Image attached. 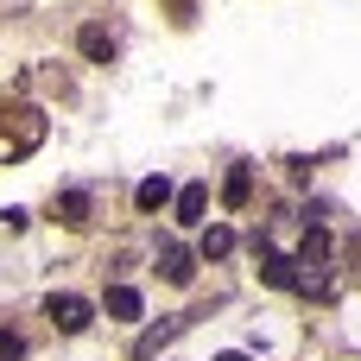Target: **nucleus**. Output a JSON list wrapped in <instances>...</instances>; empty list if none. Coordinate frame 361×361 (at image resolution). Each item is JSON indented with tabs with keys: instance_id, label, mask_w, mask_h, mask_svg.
<instances>
[{
	"instance_id": "6e6552de",
	"label": "nucleus",
	"mask_w": 361,
	"mask_h": 361,
	"mask_svg": "<svg viewBox=\"0 0 361 361\" xmlns=\"http://www.w3.org/2000/svg\"><path fill=\"white\" fill-rule=\"evenodd\" d=\"M51 209H57V222H63V228H82V222H89V190H63Z\"/></svg>"
},
{
	"instance_id": "f257e3e1",
	"label": "nucleus",
	"mask_w": 361,
	"mask_h": 361,
	"mask_svg": "<svg viewBox=\"0 0 361 361\" xmlns=\"http://www.w3.org/2000/svg\"><path fill=\"white\" fill-rule=\"evenodd\" d=\"M44 140V114L25 102H0V159H19Z\"/></svg>"
},
{
	"instance_id": "7ed1b4c3",
	"label": "nucleus",
	"mask_w": 361,
	"mask_h": 361,
	"mask_svg": "<svg viewBox=\"0 0 361 361\" xmlns=\"http://www.w3.org/2000/svg\"><path fill=\"white\" fill-rule=\"evenodd\" d=\"M159 279H165V286H190V279H197V254L178 247V241H165V247H159Z\"/></svg>"
},
{
	"instance_id": "9b49d317",
	"label": "nucleus",
	"mask_w": 361,
	"mask_h": 361,
	"mask_svg": "<svg viewBox=\"0 0 361 361\" xmlns=\"http://www.w3.org/2000/svg\"><path fill=\"white\" fill-rule=\"evenodd\" d=\"M19 355H25V343H19L13 330H0V361H19Z\"/></svg>"
},
{
	"instance_id": "f03ea898",
	"label": "nucleus",
	"mask_w": 361,
	"mask_h": 361,
	"mask_svg": "<svg viewBox=\"0 0 361 361\" xmlns=\"http://www.w3.org/2000/svg\"><path fill=\"white\" fill-rule=\"evenodd\" d=\"M44 317H51L63 336H82V330L95 324V305H89V298H76V292H51V298H44Z\"/></svg>"
},
{
	"instance_id": "9d476101",
	"label": "nucleus",
	"mask_w": 361,
	"mask_h": 361,
	"mask_svg": "<svg viewBox=\"0 0 361 361\" xmlns=\"http://www.w3.org/2000/svg\"><path fill=\"white\" fill-rule=\"evenodd\" d=\"M235 254V228H209L203 235V260H228Z\"/></svg>"
},
{
	"instance_id": "1a4fd4ad",
	"label": "nucleus",
	"mask_w": 361,
	"mask_h": 361,
	"mask_svg": "<svg viewBox=\"0 0 361 361\" xmlns=\"http://www.w3.org/2000/svg\"><path fill=\"white\" fill-rule=\"evenodd\" d=\"M108 317H114V324H140V292H133V286H114V292H108Z\"/></svg>"
},
{
	"instance_id": "f8f14e48",
	"label": "nucleus",
	"mask_w": 361,
	"mask_h": 361,
	"mask_svg": "<svg viewBox=\"0 0 361 361\" xmlns=\"http://www.w3.org/2000/svg\"><path fill=\"white\" fill-rule=\"evenodd\" d=\"M216 361H254V355H216Z\"/></svg>"
},
{
	"instance_id": "39448f33",
	"label": "nucleus",
	"mask_w": 361,
	"mask_h": 361,
	"mask_svg": "<svg viewBox=\"0 0 361 361\" xmlns=\"http://www.w3.org/2000/svg\"><path fill=\"white\" fill-rule=\"evenodd\" d=\"M222 203H228V209H247V203H254V165H235V171L222 178Z\"/></svg>"
},
{
	"instance_id": "20e7f679",
	"label": "nucleus",
	"mask_w": 361,
	"mask_h": 361,
	"mask_svg": "<svg viewBox=\"0 0 361 361\" xmlns=\"http://www.w3.org/2000/svg\"><path fill=\"white\" fill-rule=\"evenodd\" d=\"M76 44H82V57H89V63H114V51H121V38H114L108 25H82V32H76Z\"/></svg>"
},
{
	"instance_id": "0eeeda50",
	"label": "nucleus",
	"mask_w": 361,
	"mask_h": 361,
	"mask_svg": "<svg viewBox=\"0 0 361 361\" xmlns=\"http://www.w3.org/2000/svg\"><path fill=\"white\" fill-rule=\"evenodd\" d=\"M133 203H140V216H159V209L171 203V184H165V178H140V190H133Z\"/></svg>"
},
{
	"instance_id": "423d86ee",
	"label": "nucleus",
	"mask_w": 361,
	"mask_h": 361,
	"mask_svg": "<svg viewBox=\"0 0 361 361\" xmlns=\"http://www.w3.org/2000/svg\"><path fill=\"white\" fill-rule=\"evenodd\" d=\"M171 209H178V222H184V228H197V222H203V209H209V190H203V184H184V190L171 197Z\"/></svg>"
}]
</instances>
